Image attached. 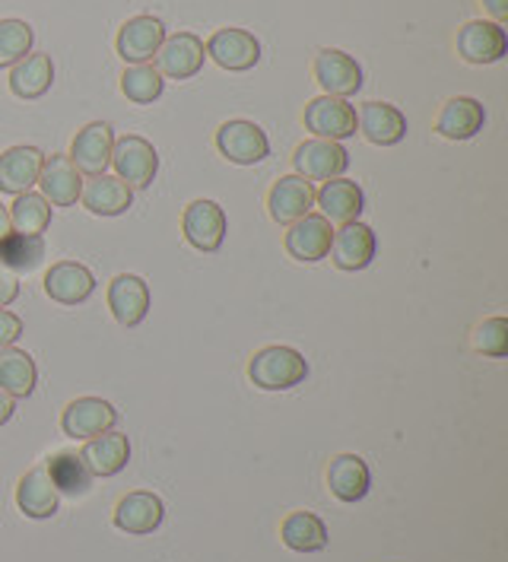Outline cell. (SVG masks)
Returning a JSON list of instances; mask_svg holds the SVG:
<instances>
[{"label":"cell","mask_w":508,"mask_h":562,"mask_svg":"<svg viewBox=\"0 0 508 562\" xmlns=\"http://www.w3.org/2000/svg\"><path fill=\"white\" fill-rule=\"evenodd\" d=\"M58 490L48 476V468H35L16 486V505L26 518H55L58 512Z\"/></svg>","instance_id":"4316f807"},{"label":"cell","mask_w":508,"mask_h":562,"mask_svg":"<svg viewBox=\"0 0 508 562\" xmlns=\"http://www.w3.org/2000/svg\"><path fill=\"white\" fill-rule=\"evenodd\" d=\"M95 290V277L87 265L77 261H58L45 273V293L60 305H80Z\"/></svg>","instance_id":"7402d4cb"},{"label":"cell","mask_w":508,"mask_h":562,"mask_svg":"<svg viewBox=\"0 0 508 562\" xmlns=\"http://www.w3.org/2000/svg\"><path fill=\"white\" fill-rule=\"evenodd\" d=\"M508 35L503 23L493 20H474L464 30L458 32V55L467 64H496L506 58Z\"/></svg>","instance_id":"4fadbf2b"},{"label":"cell","mask_w":508,"mask_h":562,"mask_svg":"<svg viewBox=\"0 0 508 562\" xmlns=\"http://www.w3.org/2000/svg\"><path fill=\"white\" fill-rule=\"evenodd\" d=\"M293 166H296V176L308 178V181H330V178H343L347 166H350V153L337 140L312 137L296 149Z\"/></svg>","instance_id":"30bf717a"},{"label":"cell","mask_w":508,"mask_h":562,"mask_svg":"<svg viewBox=\"0 0 508 562\" xmlns=\"http://www.w3.org/2000/svg\"><path fill=\"white\" fill-rule=\"evenodd\" d=\"M32 32L30 23L23 20H0V70L20 64V60L32 55Z\"/></svg>","instance_id":"d590c367"},{"label":"cell","mask_w":508,"mask_h":562,"mask_svg":"<svg viewBox=\"0 0 508 562\" xmlns=\"http://www.w3.org/2000/svg\"><path fill=\"white\" fill-rule=\"evenodd\" d=\"M181 233L197 251H219L226 238V213L213 201H194L181 216Z\"/></svg>","instance_id":"5bb4252c"},{"label":"cell","mask_w":508,"mask_h":562,"mask_svg":"<svg viewBox=\"0 0 508 562\" xmlns=\"http://www.w3.org/2000/svg\"><path fill=\"white\" fill-rule=\"evenodd\" d=\"M20 337H23V318L13 315V312H7V308H0V350L3 347H13Z\"/></svg>","instance_id":"74e56055"},{"label":"cell","mask_w":508,"mask_h":562,"mask_svg":"<svg viewBox=\"0 0 508 562\" xmlns=\"http://www.w3.org/2000/svg\"><path fill=\"white\" fill-rule=\"evenodd\" d=\"M204 52L223 70L241 74V70H251L261 60V42L248 30H233L229 26V30L213 32L207 38V45H204Z\"/></svg>","instance_id":"8fae6325"},{"label":"cell","mask_w":508,"mask_h":562,"mask_svg":"<svg viewBox=\"0 0 508 562\" xmlns=\"http://www.w3.org/2000/svg\"><path fill=\"white\" fill-rule=\"evenodd\" d=\"M483 7L489 10L493 23H503V20H508V0H483Z\"/></svg>","instance_id":"ab89813d"},{"label":"cell","mask_w":508,"mask_h":562,"mask_svg":"<svg viewBox=\"0 0 508 562\" xmlns=\"http://www.w3.org/2000/svg\"><path fill=\"white\" fill-rule=\"evenodd\" d=\"M35 379H38V369H35V359L26 350H16V347L0 350V391L3 394L30 397L35 391Z\"/></svg>","instance_id":"f546056e"},{"label":"cell","mask_w":508,"mask_h":562,"mask_svg":"<svg viewBox=\"0 0 508 562\" xmlns=\"http://www.w3.org/2000/svg\"><path fill=\"white\" fill-rule=\"evenodd\" d=\"M115 423H118V411L102 397H80L67 404V411L60 416V429L77 442H90L102 432H112Z\"/></svg>","instance_id":"277c9868"},{"label":"cell","mask_w":508,"mask_h":562,"mask_svg":"<svg viewBox=\"0 0 508 562\" xmlns=\"http://www.w3.org/2000/svg\"><path fill=\"white\" fill-rule=\"evenodd\" d=\"M16 296H20V280L10 270L0 267V308H7L10 302H16Z\"/></svg>","instance_id":"f35d334b"},{"label":"cell","mask_w":508,"mask_h":562,"mask_svg":"<svg viewBox=\"0 0 508 562\" xmlns=\"http://www.w3.org/2000/svg\"><path fill=\"white\" fill-rule=\"evenodd\" d=\"M483 121H486V112H483V105H479L477 99L458 95V99H449L445 109L439 112L436 131L445 140H471L479 127H483Z\"/></svg>","instance_id":"83f0119b"},{"label":"cell","mask_w":508,"mask_h":562,"mask_svg":"<svg viewBox=\"0 0 508 562\" xmlns=\"http://www.w3.org/2000/svg\"><path fill=\"white\" fill-rule=\"evenodd\" d=\"M13 411H16V407H13V397L0 391V426H3V423H7V419L13 416Z\"/></svg>","instance_id":"60d3db41"},{"label":"cell","mask_w":508,"mask_h":562,"mask_svg":"<svg viewBox=\"0 0 508 562\" xmlns=\"http://www.w3.org/2000/svg\"><path fill=\"white\" fill-rule=\"evenodd\" d=\"M80 458H83V464L92 476H115L131 461V442L124 432H102V436L87 442Z\"/></svg>","instance_id":"603a6c76"},{"label":"cell","mask_w":508,"mask_h":562,"mask_svg":"<svg viewBox=\"0 0 508 562\" xmlns=\"http://www.w3.org/2000/svg\"><path fill=\"white\" fill-rule=\"evenodd\" d=\"M52 83H55L52 55H26L20 64L10 67V89L20 99H42Z\"/></svg>","instance_id":"f1b7e54d"},{"label":"cell","mask_w":508,"mask_h":562,"mask_svg":"<svg viewBox=\"0 0 508 562\" xmlns=\"http://www.w3.org/2000/svg\"><path fill=\"white\" fill-rule=\"evenodd\" d=\"M166 518V505L156 493H127L115 508V525L127 533H153Z\"/></svg>","instance_id":"cb8c5ba5"},{"label":"cell","mask_w":508,"mask_h":562,"mask_svg":"<svg viewBox=\"0 0 508 562\" xmlns=\"http://www.w3.org/2000/svg\"><path fill=\"white\" fill-rule=\"evenodd\" d=\"M83 207L95 213V216H121L124 210L131 207L134 191L121 181L118 176H90V181H83V194H80Z\"/></svg>","instance_id":"d4e9b609"},{"label":"cell","mask_w":508,"mask_h":562,"mask_svg":"<svg viewBox=\"0 0 508 562\" xmlns=\"http://www.w3.org/2000/svg\"><path fill=\"white\" fill-rule=\"evenodd\" d=\"M328 486L340 503H359V499H365V493L372 486L369 464L359 454H337L328 468Z\"/></svg>","instance_id":"484cf974"},{"label":"cell","mask_w":508,"mask_h":562,"mask_svg":"<svg viewBox=\"0 0 508 562\" xmlns=\"http://www.w3.org/2000/svg\"><path fill=\"white\" fill-rule=\"evenodd\" d=\"M312 207H315V184L308 178L283 176L280 181H273L268 194V210L273 223L290 226L305 213H312Z\"/></svg>","instance_id":"e0dca14e"},{"label":"cell","mask_w":508,"mask_h":562,"mask_svg":"<svg viewBox=\"0 0 508 562\" xmlns=\"http://www.w3.org/2000/svg\"><path fill=\"white\" fill-rule=\"evenodd\" d=\"M42 261H45V241H42V236L10 233V236L0 241V267L3 270L32 273Z\"/></svg>","instance_id":"d6a6232c"},{"label":"cell","mask_w":508,"mask_h":562,"mask_svg":"<svg viewBox=\"0 0 508 562\" xmlns=\"http://www.w3.org/2000/svg\"><path fill=\"white\" fill-rule=\"evenodd\" d=\"M216 147L219 153L236 162V166H255L261 159H268L270 140L268 134L255 124V121H226L219 131H216Z\"/></svg>","instance_id":"5b68a950"},{"label":"cell","mask_w":508,"mask_h":562,"mask_svg":"<svg viewBox=\"0 0 508 562\" xmlns=\"http://www.w3.org/2000/svg\"><path fill=\"white\" fill-rule=\"evenodd\" d=\"M45 153L35 147H10L0 153V194H26L38 184Z\"/></svg>","instance_id":"ffe728a7"},{"label":"cell","mask_w":508,"mask_h":562,"mask_svg":"<svg viewBox=\"0 0 508 562\" xmlns=\"http://www.w3.org/2000/svg\"><path fill=\"white\" fill-rule=\"evenodd\" d=\"M48 476H52V483H55V490L64 493V496H87L90 493V483L92 474L87 471V464H83V458L80 454H74V451H60L52 458V464H48Z\"/></svg>","instance_id":"1f68e13d"},{"label":"cell","mask_w":508,"mask_h":562,"mask_svg":"<svg viewBox=\"0 0 508 562\" xmlns=\"http://www.w3.org/2000/svg\"><path fill=\"white\" fill-rule=\"evenodd\" d=\"M280 537L296 553H318V550L328 547V528L312 512H293V515H286L283 528H280Z\"/></svg>","instance_id":"4dcf8cb0"},{"label":"cell","mask_w":508,"mask_h":562,"mask_svg":"<svg viewBox=\"0 0 508 562\" xmlns=\"http://www.w3.org/2000/svg\"><path fill=\"white\" fill-rule=\"evenodd\" d=\"M109 308L121 327H137L150 315V286L137 273H118L109 283Z\"/></svg>","instance_id":"2e32d148"},{"label":"cell","mask_w":508,"mask_h":562,"mask_svg":"<svg viewBox=\"0 0 508 562\" xmlns=\"http://www.w3.org/2000/svg\"><path fill=\"white\" fill-rule=\"evenodd\" d=\"M357 131L375 147H394L407 137V119L388 102H365L357 115Z\"/></svg>","instance_id":"d6986e66"},{"label":"cell","mask_w":508,"mask_h":562,"mask_svg":"<svg viewBox=\"0 0 508 562\" xmlns=\"http://www.w3.org/2000/svg\"><path fill=\"white\" fill-rule=\"evenodd\" d=\"M112 166H115V176L134 191V188H150V181L159 172V153L153 147L150 140L137 137V134H127L115 140L112 149Z\"/></svg>","instance_id":"3957f363"},{"label":"cell","mask_w":508,"mask_h":562,"mask_svg":"<svg viewBox=\"0 0 508 562\" xmlns=\"http://www.w3.org/2000/svg\"><path fill=\"white\" fill-rule=\"evenodd\" d=\"M305 131H312L318 140H347L357 134V109L347 99L318 95L305 105Z\"/></svg>","instance_id":"7a4b0ae2"},{"label":"cell","mask_w":508,"mask_h":562,"mask_svg":"<svg viewBox=\"0 0 508 562\" xmlns=\"http://www.w3.org/2000/svg\"><path fill=\"white\" fill-rule=\"evenodd\" d=\"M315 80L321 83L325 95H337V99H350L362 89V67L357 64L353 55L340 52V48H325L315 55Z\"/></svg>","instance_id":"52a82bcc"},{"label":"cell","mask_w":508,"mask_h":562,"mask_svg":"<svg viewBox=\"0 0 508 562\" xmlns=\"http://www.w3.org/2000/svg\"><path fill=\"white\" fill-rule=\"evenodd\" d=\"M112 149H115V134L105 121L87 124L74 144H70V162L80 169V176H102L112 166Z\"/></svg>","instance_id":"9c48e42d"},{"label":"cell","mask_w":508,"mask_h":562,"mask_svg":"<svg viewBox=\"0 0 508 562\" xmlns=\"http://www.w3.org/2000/svg\"><path fill=\"white\" fill-rule=\"evenodd\" d=\"M162 42H166L162 20H156V16H134V20H127L121 26L115 48H118V55L127 64H150L156 58V52L162 48Z\"/></svg>","instance_id":"ac0fdd59"},{"label":"cell","mask_w":508,"mask_h":562,"mask_svg":"<svg viewBox=\"0 0 508 562\" xmlns=\"http://www.w3.org/2000/svg\"><path fill=\"white\" fill-rule=\"evenodd\" d=\"M375 233L365 226V223H343L340 229H334V238H330V261L337 270H365V267L375 261Z\"/></svg>","instance_id":"ba28073f"},{"label":"cell","mask_w":508,"mask_h":562,"mask_svg":"<svg viewBox=\"0 0 508 562\" xmlns=\"http://www.w3.org/2000/svg\"><path fill=\"white\" fill-rule=\"evenodd\" d=\"M474 347L483 356L493 359H506L508 356V322L506 318H486L483 325L474 330Z\"/></svg>","instance_id":"8d00e7d4"},{"label":"cell","mask_w":508,"mask_h":562,"mask_svg":"<svg viewBox=\"0 0 508 562\" xmlns=\"http://www.w3.org/2000/svg\"><path fill=\"white\" fill-rule=\"evenodd\" d=\"M204 58H207L204 42L194 32H176L156 52V70L169 80H191L201 74Z\"/></svg>","instance_id":"8992f818"},{"label":"cell","mask_w":508,"mask_h":562,"mask_svg":"<svg viewBox=\"0 0 508 562\" xmlns=\"http://www.w3.org/2000/svg\"><path fill=\"white\" fill-rule=\"evenodd\" d=\"M10 213V226L13 233H23V236H42L52 223V204L42 198V194H16L13 207H7Z\"/></svg>","instance_id":"836d02e7"},{"label":"cell","mask_w":508,"mask_h":562,"mask_svg":"<svg viewBox=\"0 0 508 562\" xmlns=\"http://www.w3.org/2000/svg\"><path fill=\"white\" fill-rule=\"evenodd\" d=\"M305 375H308V362L293 347H264L248 362L251 385L264 387V391H290L302 385Z\"/></svg>","instance_id":"6da1fadb"},{"label":"cell","mask_w":508,"mask_h":562,"mask_svg":"<svg viewBox=\"0 0 508 562\" xmlns=\"http://www.w3.org/2000/svg\"><path fill=\"white\" fill-rule=\"evenodd\" d=\"M38 188H42V198L52 207H74L80 201V194H83V176L70 162V156L55 153V156H45V162H42Z\"/></svg>","instance_id":"9a60e30c"},{"label":"cell","mask_w":508,"mask_h":562,"mask_svg":"<svg viewBox=\"0 0 508 562\" xmlns=\"http://www.w3.org/2000/svg\"><path fill=\"white\" fill-rule=\"evenodd\" d=\"M330 238H334V226L321 213H305L302 220L290 223V233H286V251L290 258H296L302 265H315V261H325L330 251Z\"/></svg>","instance_id":"7c38bea8"},{"label":"cell","mask_w":508,"mask_h":562,"mask_svg":"<svg viewBox=\"0 0 508 562\" xmlns=\"http://www.w3.org/2000/svg\"><path fill=\"white\" fill-rule=\"evenodd\" d=\"M315 204L321 207V216L328 223H353L359 213L365 210V194L357 181L350 178H330L321 184V191H315Z\"/></svg>","instance_id":"44dd1931"},{"label":"cell","mask_w":508,"mask_h":562,"mask_svg":"<svg viewBox=\"0 0 508 562\" xmlns=\"http://www.w3.org/2000/svg\"><path fill=\"white\" fill-rule=\"evenodd\" d=\"M162 87H166V80H162V74L153 64H131L124 70V77H121V92L131 102H137V105L156 102L162 95Z\"/></svg>","instance_id":"e575fe53"},{"label":"cell","mask_w":508,"mask_h":562,"mask_svg":"<svg viewBox=\"0 0 508 562\" xmlns=\"http://www.w3.org/2000/svg\"><path fill=\"white\" fill-rule=\"evenodd\" d=\"M10 233H13V226H10V213H7V207L0 204V241L10 236Z\"/></svg>","instance_id":"b9f144b4"}]
</instances>
